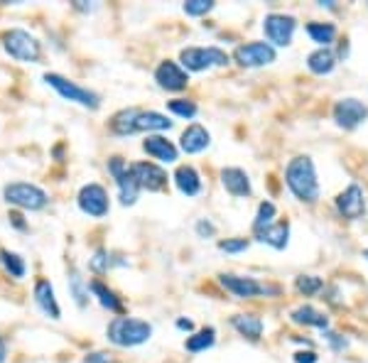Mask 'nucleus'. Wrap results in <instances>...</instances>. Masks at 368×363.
<instances>
[{
	"label": "nucleus",
	"mask_w": 368,
	"mask_h": 363,
	"mask_svg": "<svg viewBox=\"0 0 368 363\" xmlns=\"http://www.w3.org/2000/svg\"><path fill=\"white\" fill-rule=\"evenodd\" d=\"M285 182L300 201L314 204V201L320 199V182H317L314 162L307 155H300V158L290 160V165L285 169Z\"/></svg>",
	"instance_id": "1"
},
{
	"label": "nucleus",
	"mask_w": 368,
	"mask_h": 363,
	"mask_svg": "<svg viewBox=\"0 0 368 363\" xmlns=\"http://www.w3.org/2000/svg\"><path fill=\"white\" fill-rule=\"evenodd\" d=\"M111 128L118 136H130V133H145V131H169L172 120H167V115L163 113H155V111L128 109L113 115Z\"/></svg>",
	"instance_id": "2"
},
{
	"label": "nucleus",
	"mask_w": 368,
	"mask_h": 363,
	"mask_svg": "<svg viewBox=\"0 0 368 363\" xmlns=\"http://www.w3.org/2000/svg\"><path fill=\"white\" fill-rule=\"evenodd\" d=\"M152 336V326L133 317H116L109 324V342L116 346H140Z\"/></svg>",
	"instance_id": "3"
},
{
	"label": "nucleus",
	"mask_w": 368,
	"mask_h": 363,
	"mask_svg": "<svg viewBox=\"0 0 368 363\" xmlns=\"http://www.w3.org/2000/svg\"><path fill=\"white\" fill-rule=\"evenodd\" d=\"M3 47L6 52L17 62H37L42 49H39V42L25 30H8L3 35Z\"/></svg>",
	"instance_id": "4"
},
{
	"label": "nucleus",
	"mask_w": 368,
	"mask_h": 363,
	"mask_svg": "<svg viewBox=\"0 0 368 363\" xmlns=\"http://www.w3.org/2000/svg\"><path fill=\"white\" fill-rule=\"evenodd\" d=\"M179 59H182V64L190 71H204L212 69V66L228 64V55L219 47H187L182 49Z\"/></svg>",
	"instance_id": "5"
},
{
	"label": "nucleus",
	"mask_w": 368,
	"mask_h": 363,
	"mask_svg": "<svg viewBox=\"0 0 368 363\" xmlns=\"http://www.w3.org/2000/svg\"><path fill=\"white\" fill-rule=\"evenodd\" d=\"M44 82L55 89L59 96H64L66 101L82 103V106H86V109H98V106H101V98H98V93H93V91H89V89L79 86V84L69 82V79H64V76H59V74H44Z\"/></svg>",
	"instance_id": "6"
},
{
	"label": "nucleus",
	"mask_w": 368,
	"mask_h": 363,
	"mask_svg": "<svg viewBox=\"0 0 368 363\" xmlns=\"http://www.w3.org/2000/svg\"><path fill=\"white\" fill-rule=\"evenodd\" d=\"M8 204L22 206V209H30V212H37L42 206H47V194H44L39 187L28 185V182H12L3 189Z\"/></svg>",
	"instance_id": "7"
},
{
	"label": "nucleus",
	"mask_w": 368,
	"mask_h": 363,
	"mask_svg": "<svg viewBox=\"0 0 368 363\" xmlns=\"http://www.w3.org/2000/svg\"><path fill=\"white\" fill-rule=\"evenodd\" d=\"M109 172L116 177V185H118V192H120V201H123L125 206L136 204L140 185H138V179L133 177V172H130L128 165H125L120 158H111L109 160Z\"/></svg>",
	"instance_id": "8"
},
{
	"label": "nucleus",
	"mask_w": 368,
	"mask_h": 363,
	"mask_svg": "<svg viewBox=\"0 0 368 363\" xmlns=\"http://www.w3.org/2000/svg\"><path fill=\"white\" fill-rule=\"evenodd\" d=\"M368 118V106L358 98H341L334 106V120L344 131H353L356 125H361Z\"/></svg>",
	"instance_id": "9"
},
{
	"label": "nucleus",
	"mask_w": 368,
	"mask_h": 363,
	"mask_svg": "<svg viewBox=\"0 0 368 363\" xmlns=\"http://www.w3.org/2000/svg\"><path fill=\"white\" fill-rule=\"evenodd\" d=\"M236 62L241 66H266L275 62V49L268 42H250V44H241L236 52H233Z\"/></svg>",
	"instance_id": "10"
},
{
	"label": "nucleus",
	"mask_w": 368,
	"mask_h": 363,
	"mask_svg": "<svg viewBox=\"0 0 368 363\" xmlns=\"http://www.w3.org/2000/svg\"><path fill=\"white\" fill-rule=\"evenodd\" d=\"M79 209L89 216H106L109 214V194L101 185H86L79 192Z\"/></svg>",
	"instance_id": "11"
},
{
	"label": "nucleus",
	"mask_w": 368,
	"mask_h": 363,
	"mask_svg": "<svg viewBox=\"0 0 368 363\" xmlns=\"http://www.w3.org/2000/svg\"><path fill=\"white\" fill-rule=\"evenodd\" d=\"M221 285L228 290V292H233L236 297H258V295H277V288H266V285H260L258 280H253V277H239V275H221Z\"/></svg>",
	"instance_id": "12"
},
{
	"label": "nucleus",
	"mask_w": 368,
	"mask_h": 363,
	"mask_svg": "<svg viewBox=\"0 0 368 363\" xmlns=\"http://www.w3.org/2000/svg\"><path fill=\"white\" fill-rule=\"evenodd\" d=\"M263 30H266V37L270 39L277 47H287L293 42V32H295V17L290 15H268L263 22Z\"/></svg>",
	"instance_id": "13"
},
{
	"label": "nucleus",
	"mask_w": 368,
	"mask_h": 363,
	"mask_svg": "<svg viewBox=\"0 0 368 363\" xmlns=\"http://www.w3.org/2000/svg\"><path fill=\"white\" fill-rule=\"evenodd\" d=\"M336 209H339V214L344 218H349V221H356V218L363 216V212H366V201H363V189L358 185H351L347 187V189L341 192L339 196H336Z\"/></svg>",
	"instance_id": "14"
},
{
	"label": "nucleus",
	"mask_w": 368,
	"mask_h": 363,
	"mask_svg": "<svg viewBox=\"0 0 368 363\" xmlns=\"http://www.w3.org/2000/svg\"><path fill=\"white\" fill-rule=\"evenodd\" d=\"M130 172H133V177L138 179L140 189L160 192L165 185H167V174H165V169L157 167V165H152V162H136V165H130Z\"/></svg>",
	"instance_id": "15"
},
{
	"label": "nucleus",
	"mask_w": 368,
	"mask_h": 363,
	"mask_svg": "<svg viewBox=\"0 0 368 363\" xmlns=\"http://www.w3.org/2000/svg\"><path fill=\"white\" fill-rule=\"evenodd\" d=\"M155 82L163 89H167V91H182L190 84V76H187V71L179 69L174 62L167 59L155 69Z\"/></svg>",
	"instance_id": "16"
},
{
	"label": "nucleus",
	"mask_w": 368,
	"mask_h": 363,
	"mask_svg": "<svg viewBox=\"0 0 368 363\" xmlns=\"http://www.w3.org/2000/svg\"><path fill=\"white\" fill-rule=\"evenodd\" d=\"M142 150H145L150 158L160 160V162H165V165L177 160V147L163 136H147L145 142H142Z\"/></svg>",
	"instance_id": "17"
},
{
	"label": "nucleus",
	"mask_w": 368,
	"mask_h": 363,
	"mask_svg": "<svg viewBox=\"0 0 368 363\" xmlns=\"http://www.w3.org/2000/svg\"><path fill=\"white\" fill-rule=\"evenodd\" d=\"M35 302L39 304V309H42L49 319H59L62 317L59 304H57V297H55V288L49 285V280H37V285H35Z\"/></svg>",
	"instance_id": "18"
},
{
	"label": "nucleus",
	"mask_w": 368,
	"mask_h": 363,
	"mask_svg": "<svg viewBox=\"0 0 368 363\" xmlns=\"http://www.w3.org/2000/svg\"><path fill=\"white\" fill-rule=\"evenodd\" d=\"M209 142H212V136H209V131H206V128H201V125H190V128L182 133L179 147H182L187 155H196V152L206 150V147H209Z\"/></svg>",
	"instance_id": "19"
},
{
	"label": "nucleus",
	"mask_w": 368,
	"mask_h": 363,
	"mask_svg": "<svg viewBox=\"0 0 368 363\" xmlns=\"http://www.w3.org/2000/svg\"><path fill=\"white\" fill-rule=\"evenodd\" d=\"M221 185L226 187L228 194L233 196H248L250 194V179L243 169L239 167H226L221 172Z\"/></svg>",
	"instance_id": "20"
},
{
	"label": "nucleus",
	"mask_w": 368,
	"mask_h": 363,
	"mask_svg": "<svg viewBox=\"0 0 368 363\" xmlns=\"http://www.w3.org/2000/svg\"><path fill=\"white\" fill-rule=\"evenodd\" d=\"M174 185H177V189L182 192V194H187V196H196L201 192L199 174H196V169L190 167V165H182V167H177V172H174Z\"/></svg>",
	"instance_id": "21"
},
{
	"label": "nucleus",
	"mask_w": 368,
	"mask_h": 363,
	"mask_svg": "<svg viewBox=\"0 0 368 363\" xmlns=\"http://www.w3.org/2000/svg\"><path fill=\"white\" fill-rule=\"evenodd\" d=\"M231 324L236 326L239 334L248 336L250 342H258L260 334H263V322H260V317H255V315H236L231 319Z\"/></svg>",
	"instance_id": "22"
},
{
	"label": "nucleus",
	"mask_w": 368,
	"mask_h": 363,
	"mask_svg": "<svg viewBox=\"0 0 368 363\" xmlns=\"http://www.w3.org/2000/svg\"><path fill=\"white\" fill-rule=\"evenodd\" d=\"M260 239L258 241H263V243H268V245H273V248H277V250H282L287 245V236H290V226H287L285 221H277V223H273V226H268L263 233H258Z\"/></svg>",
	"instance_id": "23"
},
{
	"label": "nucleus",
	"mask_w": 368,
	"mask_h": 363,
	"mask_svg": "<svg viewBox=\"0 0 368 363\" xmlns=\"http://www.w3.org/2000/svg\"><path fill=\"white\" fill-rule=\"evenodd\" d=\"M334 64H336L334 52L326 47L317 49V52H312V55L307 57V66H309V71H314V74H329V71L334 69Z\"/></svg>",
	"instance_id": "24"
},
{
	"label": "nucleus",
	"mask_w": 368,
	"mask_h": 363,
	"mask_svg": "<svg viewBox=\"0 0 368 363\" xmlns=\"http://www.w3.org/2000/svg\"><path fill=\"white\" fill-rule=\"evenodd\" d=\"M293 322L304 326H320V329H326L329 326V319H326L322 312H317L314 307H297L293 312Z\"/></svg>",
	"instance_id": "25"
},
{
	"label": "nucleus",
	"mask_w": 368,
	"mask_h": 363,
	"mask_svg": "<svg viewBox=\"0 0 368 363\" xmlns=\"http://www.w3.org/2000/svg\"><path fill=\"white\" fill-rule=\"evenodd\" d=\"M307 35H309V37H312L317 44L326 47V44L334 42L336 28H334V25H329V22H309V25H307Z\"/></svg>",
	"instance_id": "26"
},
{
	"label": "nucleus",
	"mask_w": 368,
	"mask_h": 363,
	"mask_svg": "<svg viewBox=\"0 0 368 363\" xmlns=\"http://www.w3.org/2000/svg\"><path fill=\"white\" fill-rule=\"evenodd\" d=\"M91 290H93V295H96L98 302H101L103 307L111 309V312H120V299L116 297L113 290H109L106 285H103V282H98V280L91 282Z\"/></svg>",
	"instance_id": "27"
},
{
	"label": "nucleus",
	"mask_w": 368,
	"mask_h": 363,
	"mask_svg": "<svg viewBox=\"0 0 368 363\" xmlns=\"http://www.w3.org/2000/svg\"><path fill=\"white\" fill-rule=\"evenodd\" d=\"M0 263H3V268L10 272V277L25 275V263H22V258L17 253H10V250L0 248Z\"/></svg>",
	"instance_id": "28"
},
{
	"label": "nucleus",
	"mask_w": 368,
	"mask_h": 363,
	"mask_svg": "<svg viewBox=\"0 0 368 363\" xmlns=\"http://www.w3.org/2000/svg\"><path fill=\"white\" fill-rule=\"evenodd\" d=\"M273 218H275V204L263 201V204L258 206V216H255V221H253V231L263 233L268 226H273Z\"/></svg>",
	"instance_id": "29"
},
{
	"label": "nucleus",
	"mask_w": 368,
	"mask_h": 363,
	"mask_svg": "<svg viewBox=\"0 0 368 363\" xmlns=\"http://www.w3.org/2000/svg\"><path fill=\"white\" fill-rule=\"evenodd\" d=\"M214 334H217V331L209 326V329H201L199 334L190 336V339H187V351L196 353V351H204V348H209L214 344Z\"/></svg>",
	"instance_id": "30"
},
{
	"label": "nucleus",
	"mask_w": 368,
	"mask_h": 363,
	"mask_svg": "<svg viewBox=\"0 0 368 363\" xmlns=\"http://www.w3.org/2000/svg\"><path fill=\"white\" fill-rule=\"evenodd\" d=\"M295 288H297L300 295L309 297V295L320 292V290L324 288V282H322V277H317V275H300L297 282H295Z\"/></svg>",
	"instance_id": "31"
},
{
	"label": "nucleus",
	"mask_w": 368,
	"mask_h": 363,
	"mask_svg": "<svg viewBox=\"0 0 368 363\" xmlns=\"http://www.w3.org/2000/svg\"><path fill=\"white\" fill-rule=\"evenodd\" d=\"M69 290H71V295H74L76 304H79V307H86L89 304V288L84 285V280L76 275V272H71V277H69Z\"/></svg>",
	"instance_id": "32"
},
{
	"label": "nucleus",
	"mask_w": 368,
	"mask_h": 363,
	"mask_svg": "<svg viewBox=\"0 0 368 363\" xmlns=\"http://www.w3.org/2000/svg\"><path fill=\"white\" fill-rule=\"evenodd\" d=\"M167 109L172 113H177L179 118H194L196 115V106L192 101H187V98H174V101L167 103Z\"/></svg>",
	"instance_id": "33"
},
{
	"label": "nucleus",
	"mask_w": 368,
	"mask_h": 363,
	"mask_svg": "<svg viewBox=\"0 0 368 363\" xmlns=\"http://www.w3.org/2000/svg\"><path fill=\"white\" fill-rule=\"evenodd\" d=\"M214 3L212 0H187L184 3V12L192 17H199V15H206V12L212 10Z\"/></svg>",
	"instance_id": "34"
},
{
	"label": "nucleus",
	"mask_w": 368,
	"mask_h": 363,
	"mask_svg": "<svg viewBox=\"0 0 368 363\" xmlns=\"http://www.w3.org/2000/svg\"><path fill=\"white\" fill-rule=\"evenodd\" d=\"M219 248L226 250V253H241V250L248 248V241L246 239H226L219 243Z\"/></svg>",
	"instance_id": "35"
},
{
	"label": "nucleus",
	"mask_w": 368,
	"mask_h": 363,
	"mask_svg": "<svg viewBox=\"0 0 368 363\" xmlns=\"http://www.w3.org/2000/svg\"><path fill=\"white\" fill-rule=\"evenodd\" d=\"M109 266H111L109 253H106V250H96V255H93V258H91V270L103 272Z\"/></svg>",
	"instance_id": "36"
},
{
	"label": "nucleus",
	"mask_w": 368,
	"mask_h": 363,
	"mask_svg": "<svg viewBox=\"0 0 368 363\" xmlns=\"http://www.w3.org/2000/svg\"><path fill=\"white\" fill-rule=\"evenodd\" d=\"M84 363H116L113 353H106V351H98V353H89L84 358Z\"/></svg>",
	"instance_id": "37"
},
{
	"label": "nucleus",
	"mask_w": 368,
	"mask_h": 363,
	"mask_svg": "<svg viewBox=\"0 0 368 363\" xmlns=\"http://www.w3.org/2000/svg\"><path fill=\"white\" fill-rule=\"evenodd\" d=\"M295 363H317V353L314 351H300V353H295Z\"/></svg>",
	"instance_id": "38"
},
{
	"label": "nucleus",
	"mask_w": 368,
	"mask_h": 363,
	"mask_svg": "<svg viewBox=\"0 0 368 363\" xmlns=\"http://www.w3.org/2000/svg\"><path fill=\"white\" fill-rule=\"evenodd\" d=\"M196 233L199 236H214V226L209 221H199L196 223Z\"/></svg>",
	"instance_id": "39"
},
{
	"label": "nucleus",
	"mask_w": 368,
	"mask_h": 363,
	"mask_svg": "<svg viewBox=\"0 0 368 363\" xmlns=\"http://www.w3.org/2000/svg\"><path fill=\"white\" fill-rule=\"evenodd\" d=\"M8 218H10L12 226H17V228H28V226H25V221H22V216H20V214H17V212H10V216H8Z\"/></svg>",
	"instance_id": "40"
},
{
	"label": "nucleus",
	"mask_w": 368,
	"mask_h": 363,
	"mask_svg": "<svg viewBox=\"0 0 368 363\" xmlns=\"http://www.w3.org/2000/svg\"><path fill=\"white\" fill-rule=\"evenodd\" d=\"M326 339L334 344V348H344V346H347V342H344V339H339L336 334H326Z\"/></svg>",
	"instance_id": "41"
},
{
	"label": "nucleus",
	"mask_w": 368,
	"mask_h": 363,
	"mask_svg": "<svg viewBox=\"0 0 368 363\" xmlns=\"http://www.w3.org/2000/svg\"><path fill=\"white\" fill-rule=\"evenodd\" d=\"M177 326H179V329L192 331V322H190V319H179V322H177Z\"/></svg>",
	"instance_id": "42"
},
{
	"label": "nucleus",
	"mask_w": 368,
	"mask_h": 363,
	"mask_svg": "<svg viewBox=\"0 0 368 363\" xmlns=\"http://www.w3.org/2000/svg\"><path fill=\"white\" fill-rule=\"evenodd\" d=\"M6 356H8V348H6V342L0 339V363L6 361Z\"/></svg>",
	"instance_id": "43"
},
{
	"label": "nucleus",
	"mask_w": 368,
	"mask_h": 363,
	"mask_svg": "<svg viewBox=\"0 0 368 363\" xmlns=\"http://www.w3.org/2000/svg\"><path fill=\"white\" fill-rule=\"evenodd\" d=\"M363 258H368V248H366V250H363Z\"/></svg>",
	"instance_id": "44"
}]
</instances>
